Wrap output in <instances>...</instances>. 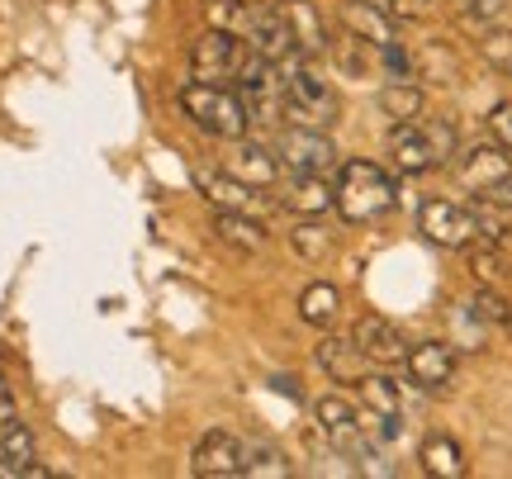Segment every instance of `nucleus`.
<instances>
[{"label":"nucleus","instance_id":"obj_1","mask_svg":"<svg viewBox=\"0 0 512 479\" xmlns=\"http://www.w3.org/2000/svg\"><path fill=\"white\" fill-rule=\"evenodd\" d=\"M332 190H337V214L347 223H380L394 204H399V185H394V176L384 171V166L366 162V157H351V162L337 166V181H332Z\"/></svg>","mask_w":512,"mask_h":479},{"label":"nucleus","instance_id":"obj_2","mask_svg":"<svg viewBox=\"0 0 512 479\" xmlns=\"http://www.w3.org/2000/svg\"><path fill=\"white\" fill-rule=\"evenodd\" d=\"M280 72H285V119L304 129H332L342 114V100L328 76L313 67V57H290L280 62Z\"/></svg>","mask_w":512,"mask_h":479},{"label":"nucleus","instance_id":"obj_3","mask_svg":"<svg viewBox=\"0 0 512 479\" xmlns=\"http://www.w3.org/2000/svg\"><path fill=\"white\" fill-rule=\"evenodd\" d=\"M181 110L190 114V124L219 143H238L252 129V114L242 105V95L233 86H214V81H190L181 86Z\"/></svg>","mask_w":512,"mask_h":479},{"label":"nucleus","instance_id":"obj_4","mask_svg":"<svg viewBox=\"0 0 512 479\" xmlns=\"http://www.w3.org/2000/svg\"><path fill=\"white\" fill-rule=\"evenodd\" d=\"M451 157H456V124H446V119H408V124H394V133H389V162L403 176L437 171Z\"/></svg>","mask_w":512,"mask_h":479},{"label":"nucleus","instance_id":"obj_5","mask_svg":"<svg viewBox=\"0 0 512 479\" xmlns=\"http://www.w3.org/2000/svg\"><path fill=\"white\" fill-rule=\"evenodd\" d=\"M238 95L247 114H252V124H280L285 119V72L266 62V57H247L238 72Z\"/></svg>","mask_w":512,"mask_h":479},{"label":"nucleus","instance_id":"obj_6","mask_svg":"<svg viewBox=\"0 0 512 479\" xmlns=\"http://www.w3.org/2000/svg\"><path fill=\"white\" fill-rule=\"evenodd\" d=\"M275 157L280 166L290 171V176H328L337 171V148H332L328 129H304V124H290V129H280L275 138Z\"/></svg>","mask_w":512,"mask_h":479},{"label":"nucleus","instance_id":"obj_7","mask_svg":"<svg viewBox=\"0 0 512 479\" xmlns=\"http://www.w3.org/2000/svg\"><path fill=\"white\" fill-rule=\"evenodd\" d=\"M418 228L432 247H446V252H465L470 242H479V209L456 200H427L418 209Z\"/></svg>","mask_w":512,"mask_h":479},{"label":"nucleus","instance_id":"obj_8","mask_svg":"<svg viewBox=\"0 0 512 479\" xmlns=\"http://www.w3.org/2000/svg\"><path fill=\"white\" fill-rule=\"evenodd\" d=\"M247 38L238 34H223V29H209V34L190 48V76L195 81H214V86H228L238 81L242 62H247Z\"/></svg>","mask_w":512,"mask_h":479},{"label":"nucleus","instance_id":"obj_9","mask_svg":"<svg viewBox=\"0 0 512 479\" xmlns=\"http://www.w3.org/2000/svg\"><path fill=\"white\" fill-rule=\"evenodd\" d=\"M508 176H512V152L503 148V143H475V148H465V157L456 162L460 190H470L479 200H489Z\"/></svg>","mask_w":512,"mask_h":479},{"label":"nucleus","instance_id":"obj_10","mask_svg":"<svg viewBox=\"0 0 512 479\" xmlns=\"http://www.w3.org/2000/svg\"><path fill=\"white\" fill-rule=\"evenodd\" d=\"M342 34H356L366 38L370 48H389V43H399V19L384 10V0H342Z\"/></svg>","mask_w":512,"mask_h":479},{"label":"nucleus","instance_id":"obj_11","mask_svg":"<svg viewBox=\"0 0 512 479\" xmlns=\"http://www.w3.org/2000/svg\"><path fill=\"white\" fill-rule=\"evenodd\" d=\"M190 475L195 479H238L242 475V437L233 432H204L195 456H190Z\"/></svg>","mask_w":512,"mask_h":479},{"label":"nucleus","instance_id":"obj_12","mask_svg":"<svg viewBox=\"0 0 512 479\" xmlns=\"http://www.w3.org/2000/svg\"><path fill=\"white\" fill-rule=\"evenodd\" d=\"M403 366H408V380L427 394H437L456 380V347L451 342H418V347H408L403 356Z\"/></svg>","mask_w":512,"mask_h":479},{"label":"nucleus","instance_id":"obj_13","mask_svg":"<svg viewBox=\"0 0 512 479\" xmlns=\"http://www.w3.org/2000/svg\"><path fill=\"white\" fill-rule=\"evenodd\" d=\"M195 185L200 195L214 209H238V214H266V195H256V185L238 181L228 166L223 171H195Z\"/></svg>","mask_w":512,"mask_h":479},{"label":"nucleus","instance_id":"obj_14","mask_svg":"<svg viewBox=\"0 0 512 479\" xmlns=\"http://www.w3.org/2000/svg\"><path fill=\"white\" fill-rule=\"evenodd\" d=\"M351 342L361 347L370 366H399L403 356H408V342H403V332L380 314H366L356 318V328H351Z\"/></svg>","mask_w":512,"mask_h":479},{"label":"nucleus","instance_id":"obj_15","mask_svg":"<svg viewBox=\"0 0 512 479\" xmlns=\"http://www.w3.org/2000/svg\"><path fill=\"white\" fill-rule=\"evenodd\" d=\"M247 48H252L256 57L275 62V67L290 62V57H299L290 24H285V15H280V5H261V10H256V24L247 29Z\"/></svg>","mask_w":512,"mask_h":479},{"label":"nucleus","instance_id":"obj_16","mask_svg":"<svg viewBox=\"0 0 512 479\" xmlns=\"http://www.w3.org/2000/svg\"><path fill=\"white\" fill-rule=\"evenodd\" d=\"M280 15H285V24H290L299 57H323L332 48L328 19H323V10H318L313 0H280Z\"/></svg>","mask_w":512,"mask_h":479},{"label":"nucleus","instance_id":"obj_17","mask_svg":"<svg viewBox=\"0 0 512 479\" xmlns=\"http://www.w3.org/2000/svg\"><path fill=\"white\" fill-rule=\"evenodd\" d=\"M313 361L323 366V375H328L332 385H356V380H361V375L370 370V361L361 356V347L351 342V332H347V337L328 332V337L313 347Z\"/></svg>","mask_w":512,"mask_h":479},{"label":"nucleus","instance_id":"obj_18","mask_svg":"<svg viewBox=\"0 0 512 479\" xmlns=\"http://www.w3.org/2000/svg\"><path fill=\"white\" fill-rule=\"evenodd\" d=\"M228 171H233L238 181L256 185V190H271L275 176H280V157H275V148H266V143L238 138V143H233V157H228Z\"/></svg>","mask_w":512,"mask_h":479},{"label":"nucleus","instance_id":"obj_19","mask_svg":"<svg viewBox=\"0 0 512 479\" xmlns=\"http://www.w3.org/2000/svg\"><path fill=\"white\" fill-rule=\"evenodd\" d=\"M280 204L299 214V219H323L332 204H337V190H332L328 176H294L290 190L280 195Z\"/></svg>","mask_w":512,"mask_h":479},{"label":"nucleus","instance_id":"obj_20","mask_svg":"<svg viewBox=\"0 0 512 479\" xmlns=\"http://www.w3.org/2000/svg\"><path fill=\"white\" fill-rule=\"evenodd\" d=\"M418 461H422V475L432 479H460L470 465H465V446L456 437H446V432H432L427 442L418 446Z\"/></svg>","mask_w":512,"mask_h":479},{"label":"nucleus","instance_id":"obj_21","mask_svg":"<svg viewBox=\"0 0 512 479\" xmlns=\"http://www.w3.org/2000/svg\"><path fill=\"white\" fill-rule=\"evenodd\" d=\"M38 456V442L29 423L15 418V423H0V475H24L29 479V465Z\"/></svg>","mask_w":512,"mask_h":479},{"label":"nucleus","instance_id":"obj_22","mask_svg":"<svg viewBox=\"0 0 512 479\" xmlns=\"http://www.w3.org/2000/svg\"><path fill=\"white\" fill-rule=\"evenodd\" d=\"M214 238L238 247V252H261L266 247V223L261 214H238V209H219L214 214Z\"/></svg>","mask_w":512,"mask_h":479},{"label":"nucleus","instance_id":"obj_23","mask_svg":"<svg viewBox=\"0 0 512 479\" xmlns=\"http://www.w3.org/2000/svg\"><path fill=\"white\" fill-rule=\"evenodd\" d=\"M290 252L299 261H309V266H323V261L337 252V233H332L328 223H318V219L294 223L290 228Z\"/></svg>","mask_w":512,"mask_h":479},{"label":"nucleus","instance_id":"obj_24","mask_svg":"<svg viewBox=\"0 0 512 479\" xmlns=\"http://www.w3.org/2000/svg\"><path fill=\"white\" fill-rule=\"evenodd\" d=\"M356 389H361V404H366V413H375V418H403V389H399V380H389V375H380V370H366V375L356 380Z\"/></svg>","mask_w":512,"mask_h":479},{"label":"nucleus","instance_id":"obj_25","mask_svg":"<svg viewBox=\"0 0 512 479\" xmlns=\"http://www.w3.org/2000/svg\"><path fill=\"white\" fill-rule=\"evenodd\" d=\"M342 314V290L328 285V280H313L304 285V295H299V318L309 323V328H332Z\"/></svg>","mask_w":512,"mask_h":479},{"label":"nucleus","instance_id":"obj_26","mask_svg":"<svg viewBox=\"0 0 512 479\" xmlns=\"http://www.w3.org/2000/svg\"><path fill=\"white\" fill-rule=\"evenodd\" d=\"M256 10H261V0H204V24L247 38V29L256 24Z\"/></svg>","mask_w":512,"mask_h":479},{"label":"nucleus","instance_id":"obj_27","mask_svg":"<svg viewBox=\"0 0 512 479\" xmlns=\"http://www.w3.org/2000/svg\"><path fill=\"white\" fill-rule=\"evenodd\" d=\"M242 475L252 479H290L294 465L290 456L271 442H242Z\"/></svg>","mask_w":512,"mask_h":479},{"label":"nucleus","instance_id":"obj_28","mask_svg":"<svg viewBox=\"0 0 512 479\" xmlns=\"http://www.w3.org/2000/svg\"><path fill=\"white\" fill-rule=\"evenodd\" d=\"M465 257H470V276L479 280V285H494V290H503V285H508V257H503V247H498V242H470V247H465Z\"/></svg>","mask_w":512,"mask_h":479},{"label":"nucleus","instance_id":"obj_29","mask_svg":"<svg viewBox=\"0 0 512 479\" xmlns=\"http://www.w3.org/2000/svg\"><path fill=\"white\" fill-rule=\"evenodd\" d=\"M413 67H418V81H432V86H456L460 81V62L446 43H422V53H413Z\"/></svg>","mask_w":512,"mask_h":479},{"label":"nucleus","instance_id":"obj_30","mask_svg":"<svg viewBox=\"0 0 512 479\" xmlns=\"http://www.w3.org/2000/svg\"><path fill=\"white\" fill-rule=\"evenodd\" d=\"M380 110L394 119V124H408L422 114V86L418 81H389L380 91Z\"/></svg>","mask_w":512,"mask_h":479},{"label":"nucleus","instance_id":"obj_31","mask_svg":"<svg viewBox=\"0 0 512 479\" xmlns=\"http://www.w3.org/2000/svg\"><path fill=\"white\" fill-rule=\"evenodd\" d=\"M470 314L484 323V328L494 332V328H503V332H512V304L503 295H498L494 285H479L475 295H470V304H465Z\"/></svg>","mask_w":512,"mask_h":479},{"label":"nucleus","instance_id":"obj_32","mask_svg":"<svg viewBox=\"0 0 512 479\" xmlns=\"http://www.w3.org/2000/svg\"><path fill=\"white\" fill-rule=\"evenodd\" d=\"M446 5H451V15H456L465 29H479V34H484L489 24L503 19V10H508L512 0H446Z\"/></svg>","mask_w":512,"mask_h":479},{"label":"nucleus","instance_id":"obj_33","mask_svg":"<svg viewBox=\"0 0 512 479\" xmlns=\"http://www.w3.org/2000/svg\"><path fill=\"white\" fill-rule=\"evenodd\" d=\"M332 53H337V67H342L351 81H361V76H370V67H375V53H380V48H370L366 38L347 34L337 48H332Z\"/></svg>","mask_w":512,"mask_h":479},{"label":"nucleus","instance_id":"obj_34","mask_svg":"<svg viewBox=\"0 0 512 479\" xmlns=\"http://www.w3.org/2000/svg\"><path fill=\"white\" fill-rule=\"evenodd\" d=\"M479 57H484L494 72L512 76V29H503V24H489V29L479 34Z\"/></svg>","mask_w":512,"mask_h":479},{"label":"nucleus","instance_id":"obj_35","mask_svg":"<svg viewBox=\"0 0 512 479\" xmlns=\"http://www.w3.org/2000/svg\"><path fill=\"white\" fill-rule=\"evenodd\" d=\"M489 133H494V143H503L512 152V100H498L489 110Z\"/></svg>","mask_w":512,"mask_h":479},{"label":"nucleus","instance_id":"obj_36","mask_svg":"<svg viewBox=\"0 0 512 479\" xmlns=\"http://www.w3.org/2000/svg\"><path fill=\"white\" fill-rule=\"evenodd\" d=\"M437 5L441 0H384V10L394 19H427V15H437Z\"/></svg>","mask_w":512,"mask_h":479},{"label":"nucleus","instance_id":"obj_37","mask_svg":"<svg viewBox=\"0 0 512 479\" xmlns=\"http://www.w3.org/2000/svg\"><path fill=\"white\" fill-rule=\"evenodd\" d=\"M15 418H19V404L10 394V385H5V375H0V423H15Z\"/></svg>","mask_w":512,"mask_h":479},{"label":"nucleus","instance_id":"obj_38","mask_svg":"<svg viewBox=\"0 0 512 479\" xmlns=\"http://www.w3.org/2000/svg\"><path fill=\"white\" fill-rule=\"evenodd\" d=\"M484 204H498V209H508V214H512V176H508L503 185H498V190H494V195H489Z\"/></svg>","mask_w":512,"mask_h":479}]
</instances>
